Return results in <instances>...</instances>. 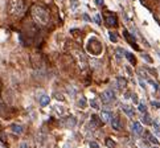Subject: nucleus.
Returning <instances> with one entry per match:
<instances>
[{
  "mask_svg": "<svg viewBox=\"0 0 160 148\" xmlns=\"http://www.w3.org/2000/svg\"><path fill=\"white\" fill-rule=\"evenodd\" d=\"M38 103H40V106H41V107H46V106L50 103L49 95H46V94H42V95L38 98Z\"/></svg>",
  "mask_w": 160,
  "mask_h": 148,
  "instance_id": "obj_9",
  "label": "nucleus"
},
{
  "mask_svg": "<svg viewBox=\"0 0 160 148\" xmlns=\"http://www.w3.org/2000/svg\"><path fill=\"white\" fill-rule=\"evenodd\" d=\"M147 139H148V142L152 143L154 146H158L159 142H158V138L155 136V135H152V134H148V135H147Z\"/></svg>",
  "mask_w": 160,
  "mask_h": 148,
  "instance_id": "obj_17",
  "label": "nucleus"
},
{
  "mask_svg": "<svg viewBox=\"0 0 160 148\" xmlns=\"http://www.w3.org/2000/svg\"><path fill=\"white\" fill-rule=\"evenodd\" d=\"M111 127L114 130H121V122H119V119L117 116H113V119H111Z\"/></svg>",
  "mask_w": 160,
  "mask_h": 148,
  "instance_id": "obj_11",
  "label": "nucleus"
},
{
  "mask_svg": "<svg viewBox=\"0 0 160 148\" xmlns=\"http://www.w3.org/2000/svg\"><path fill=\"white\" fill-rule=\"evenodd\" d=\"M87 50L94 56H99L102 52V44L97 37H90L87 41Z\"/></svg>",
  "mask_w": 160,
  "mask_h": 148,
  "instance_id": "obj_3",
  "label": "nucleus"
},
{
  "mask_svg": "<svg viewBox=\"0 0 160 148\" xmlns=\"http://www.w3.org/2000/svg\"><path fill=\"white\" fill-rule=\"evenodd\" d=\"M117 85H118V89H124L127 86V81L122 77H118L117 78Z\"/></svg>",
  "mask_w": 160,
  "mask_h": 148,
  "instance_id": "obj_15",
  "label": "nucleus"
},
{
  "mask_svg": "<svg viewBox=\"0 0 160 148\" xmlns=\"http://www.w3.org/2000/svg\"><path fill=\"white\" fill-rule=\"evenodd\" d=\"M75 123H77V119H75L74 116H70V118L66 119L65 126H66V127H69V128H73L74 126H75Z\"/></svg>",
  "mask_w": 160,
  "mask_h": 148,
  "instance_id": "obj_13",
  "label": "nucleus"
},
{
  "mask_svg": "<svg viewBox=\"0 0 160 148\" xmlns=\"http://www.w3.org/2000/svg\"><path fill=\"white\" fill-rule=\"evenodd\" d=\"M143 58H144V60L148 62V64H152V62H154V61H152V58H151L148 54H143Z\"/></svg>",
  "mask_w": 160,
  "mask_h": 148,
  "instance_id": "obj_29",
  "label": "nucleus"
},
{
  "mask_svg": "<svg viewBox=\"0 0 160 148\" xmlns=\"http://www.w3.org/2000/svg\"><path fill=\"white\" fill-rule=\"evenodd\" d=\"M131 98H132V101H134V103H138V105H139V99H138V95H136V94H132Z\"/></svg>",
  "mask_w": 160,
  "mask_h": 148,
  "instance_id": "obj_32",
  "label": "nucleus"
},
{
  "mask_svg": "<svg viewBox=\"0 0 160 148\" xmlns=\"http://www.w3.org/2000/svg\"><path fill=\"white\" fill-rule=\"evenodd\" d=\"M11 131L16 135H21L24 132V126L23 124H17V123H13L11 124Z\"/></svg>",
  "mask_w": 160,
  "mask_h": 148,
  "instance_id": "obj_6",
  "label": "nucleus"
},
{
  "mask_svg": "<svg viewBox=\"0 0 160 148\" xmlns=\"http://www.w3.org/2000/svg\"><path fill=\"white\" fill-rule=\"evenodd\" d=\"M94 21L98 25H101L102 24V20H101V15H98V13H97V15H94Z\"/></svg>",
  "mask_w": 160,
  "mask_h": 148,
  "instance_id": "obj_27",
  "label": "nucleus"
},
{
  "mask_svg": "<svg viewBox=\"0 0 160 148\" xmlns=\"http://www.w3.org/2000/svg\"><path fill=\"white\" fill-rule=\"evenodd\" d=\"M30 15H32V19L36 21L38 25H46L49 23V13L44 7L38 6V4H34V6L30 8Z\"/></svg>",
  "mask_w": 160,
  "mask_h": 148,
  "instance_id": "obj_1",
  "label": "nucleus"
},
{
  "mask_svg": "<svg viewBox=\"0 0 160 148\" xmlns=\"http://www.w3.org/2000/svg\"><path fill=\"white\" fill-rule=\"evenodd\" d=\"M113 114L110 113V111H107V110H103L101 113V119L103 120V123H107V122H111V119H113Z\"/></svg>",
  "mask_w": 160,
  "mask_h": 148,
  "instance_id": "obj_8",
  "label": "nucleus"
},
{
  "mask_svg": "<svg viewBox=\"0 0 160 148\" xmlns=\"http://www.w3.org/2000/svg\"><path fill=\"white\" fill-rule=\"evenodd\" d=\"M124 56H126V50H124L123 48H117L115 49V57H117L118 60H122Z\"/></svg>",
  "mask_w": 160,
  "mask_h": 148,
  "instance_id": "obj_12",
  "label": "nucleus"
},
{
  "mask_svg": "<svg viewBox=\"0 0 160 148\" xmlns=\"http://www.w3.org/2000/svg\"><path fill=\"white\" fill-rule=\"evenodd\" d=\"M4 113H6V106H4L3 103L0 102V115H6Z\"/></svg>",
  "mask_w": 160,
  "mask_h": 148,
  "instance_id": "obj_28",
  "label": "nucleus"
},
{
  "mask_svg": "<svg viewBox=\"0 0 160 148\" xmlns=\"http://www.w3.org/2000/svg\"><path fill=\"white\" fill-rule=\"evenodd\" d=\"M138 110H139L142 114H147V107H146L144 103H139V105H138Z\"/></svg>",
  "mask_w": 160,
  "mask_h": 148,
  "instance_id": "obj_19",
  "label": "nucleus"
},
{
  "mask_svg": "<svg viewBox=\"0 0 160 148\" xmlns=\"http://www.w3.org/2000/svg\"><path fill=\"white\" fill-rule=\"evenodd\" d=\"M121 107H122V111L128 116V118H132V116L135 115V111H134V109H132L131 106H128V105H122Z\"/></svg>",
  "mask_w": 160,
  "mask_h": 148,
  "instance_id": "obj_7",
  "label": "nucleus"
},
{
  "mask_svg": "<svg viewBox=\"0 0 160 148\" xmlns=\"http://www.w3.org/2000/svg\"><path fill=\"white\" fill-rule=\"evenodd\" d=\"M106 23H107L110 26H111V25H114V26H115V25H117V17H115L114 15H113V16L109 15V16H107V19H106Z\"/></svg>",
  "mask_w": 160,
  "mask_h": 148,
  "instance_id": "obj_16",
  "label": "nucleus"
},
{
  "mask_svg": "<svg viewBox=\"0 0 160 148\" xmlns=\"http://www.w3.org/2000/svg\"><path fill=\"white\" fill-rule=\"evenodd\" d=\"M101 99L105 106H110L115 101V91L111 90V89H107V90H105L101 94Z\"/></svg>",
  "mask_w": 160,
  "mask_h": 148,
  "instance_id": "obj_4",
  "label": "nucleus"
},
{
  "mask_svg": "<svg viewBox=\"0 0 160 148\" xmlns=\"http://www.w3.org/2000/svg\"><path fill=\"white\" fill-rule=\"evenodd\" d=\"M151 148H159L158 146H152V147H151Z\"/></svg>",
  "mask_w": 160,
  "mask_h": 148,
  "instance_id": "obj_37",
  "label": "nucleus"
},
{
  "mask_svg": "<svg viewBox=\"0 0 160 148\" xmlns=\"http://www.w3.org/2000/svg\"><path fill=\"white\" fill-rule=\"evenodd\" d=\"M90 106L93 107V109H95V110L99 109V105H98V102H97V99H91L90 101Z\"/></svg>",
  "mask_w": 160,
  "mask_h": 148,
  "instance_id": "obj_25",
  "label": "nucleus"
},
{
  "mask_svg": "<svg viewBox=\"0 0 160 148\" xmlns=\"http://www.w3.org/2000/svg\"><path fill=\"white\" fill-rule=\"evenodd\" d=\"M109 37H110V41L111 42H117L118 41V36L115 34V33H113V32L109 33Z\"/></svg>",
  "mask_w": 160,
  "mask_h": 148,
  "instance_id": "obj_24",
  "label": "nucleus"
},
{
  "mask_svg": "<svg viewBox=\"0 0 160 148\" xmlns=\"http://www.w3.org/2000/svg\"><path fill=\"white\" fill-rule=\"evenodd\" d=\"M56 98L57 99H60V101H64V97H62L61 94H56Z\"/></svg>",
  "mask_w": 160,
  "mask_h": 148,
  "instance_id": "obj_34",
  "label": "nucleus"
},
{
  "mask_svg": "<svg viewBox=\"0 0 160 148\" xmlns=\"http://www.w3.org/2000/svg\"><path fill=\"white\" fill-rule=\"evenodd\" d=\"M25 11V6L23 0H10L8 2V13L11 16H21Z\"/></svg>",
  "mask_w": 160,
  "mask_h": 148,
  "instance_id": "obj_2",
  "label": "nucleus"
},
{
  "mask_svg": "<svg viewBox=\"0 0 160 148\" xmlns=\"http://www.w3.org/2000/svg\"><path fill=\"white\" fill-rule=\"evenodd\" d=\"M151 105H152L154 107H159V109H160V102L159 101H152V102H151Z\"/></svg>",
  "mask_w": 160,
  "mask_h": 148,
  "instance_id": "obj_33",
  "label": "nucleus"
},
{
  "mask_svg": "<svg viewBox=\"0 0 160 148\" xmlns=\"http://www.w3.org/2000/svg\"><path fill=\"white\" fill-rule=\"evenodd\" d=\"M124 57H126L127 60L130 61V64H134V65H135V62H136V58H135L134 56H132L131 53H128V52H126V56H124Z\"/></svg>",
  "mask_w": 160,
  "mask_h": 148,
  "instance_id": "obj_18",
  "label": "nucleus"
},
{
  "mask_svg": "<svg viewBox=\"0 0 160 148\" xmlns=\"http://www.w3.org/2000/svg\"><path fill=\"white\" fill-rule=\"evenodd\" d=\"M83 17H85V20H86V21H90V19H89V16L86 15V13H85V15H83Z\"/></svg>",
  "mask_w": 160,
  "mask_h": 148,
  "instance_id": "obj_36",
  "label": "nucleus"
},
{
  "mask_svg": "<svg viewBox=\"0 0 160 148\" xmlns=\"http://www.w3.org/2000/svg\"><path fill=\"white\" fill-rule=\"evenodd\" d=\"M89 146H90V148H99V146H98V143H97V142H90V143H89Z\"/></svg>",
  "mask_w": 160,
  "mask_h": 148,
  "instance_id": "obj_31",
  "label": "nucleus"
},
{
  "mask_svg": "<svg viewBox=\"0 0 160 148\" xmlns=\"http://www.w3.org/2000/svg\"><path fill=\"white\" fill-rule=\"evenodd\" d=\"M106 146H107L109 148H114L115 147V142L111 138H107V139H106Z\"/></svg>",
  "mask_w": 160,
  "mask_h": 148,
  "instance_id": "obj_23",
  "label": "nucleus"
},
{
  "mask_svg": "<svg viewBox=\"0 0 160 148\" xmlns=\"http://www.w3.org/2000/svg\"><path fill=\"white\" fill-rule=\"evenodd\" d=\"M19 148H30V147H29V144H28L26 142H21L20 146H19Z\"/></svg>",
  "mask_w": 160,
  "mask_h": 148,
  "instance_id": "obj_30",
  "label": "nucleus"
},
{
  "mask_svg": "<svg viewBox=\"0 0 160 148\" xmlns=\"http://www.w3.org/2000/svg\"><path fill=\"white\" fill-rule=\"evenodd\" d=\"M95 3L98 4V6H102V4H103V0H95Z\"/></svg>",
  "mask_w": 160,
  "mask_h": 148,
  "instance_id": "obj_35",
  "label": "nucleus"
},
{
  "mask_svg": "<svg viewBox=\"0 0 160 148\" xmlns=\"http://www.w3.org/2000/svg\"><path fill=\"white\" fill-rule=\"evenodd\" d=\"M148 143H150V142H147V140H139V142L136 143V146L139 147V148H147Z\"/></svg>",
  "mask_w": 160,
  "mask_h": 148,
  "instance_id": "obj_22",
  "label": "nucleus"
},
{
  "mask_svg": "<svg viewBox=\"0 0 160 148\" xmlns=\"http://www.w3.org/2000/svg\"><path fill=\"white\" fill-rule=\"evenodd\" d=\"M142 120H143L144 124H152V120H151V118L148 116V114H144L143 118H142Z\"/></svg>",
  "mask_w": 160,
  "mask_h": 148,
  "instance_id": "obj_21",
  "label": "nucleus"
},
{
  "mask_svg": "<svg viewBox=\"0 0 160 148\" xmlns=\"http://www.w3.org/2000/svg\"><path fill=\"white\" fill-rule=\"evenodd\" d=\"M78 107H81V109H83V107H86V99H85V97H81L78 99Z\"/></svg>",
  "mask_w": 160,
  "mask_h": 148,
  "instance_id": "obj_20",
  "label": "nucleus"
},
{
  "mask_svg": "<svg viewBox=\"0 0 160 148\" xmlns=\"http://www.w3.org/2000/svg\"><path fill=\"white\" fill-rule=\"evenodd\" d=\"M154 127H155V130H154L155 135H156L158 138H160V127H159V124H156V123H155V124H154Z\"/></svg>",
  "mask_w": 160,
  "mask_h": 148,
  "instance_id": "obj_26",
  "label": "nucleus"
},
{
  "mask_svg": "<svg viewBox=\"0 0 160 148\" xmlns=\"http://www.w3.org/2000/svg\"><path fill=\"white\" fill-rule=\"evenodd\" d=\"M54 111H56V114L60 115V116H62V115L66 114V109H65L64 106H60V105H56V106H54Z\"/></svg>",
  "mask_w": 160,
  "mask_h": 148,
  "instance_id": "obj_14",
  "label": "nucleus"
},
{
  "mask_svg": "<svg viewBox=\"0 0 160 148\" xmlns=\"http://www.w3.org/2000/svg\"><path fill=\"white\" fill-rule=\"evenodd\" d=\"M131 130L135 135H142L143 134V126H142L140 122H134L131 124Z\"/></svg>",
  "mask_w": 160,
  "mask_h": 148,
  "instance_id": "obj_5",
  "label": "nucleus"
},
{
  "mask_svg": "<svg viewBox=\"0 0 160 148\" xmlns=\"http://www.w3.org/2000/svg\"><path fill=\"white\" fill-rule=\"evenodd\" d=\"M90 124L91 126H95V127H99V126H103V120H102L101 116H98V115H91Z\"/></svg>",
  "mask_w": 160,
  "mask_h": 148,
  "instance_id": "obj_10",
  "label": "nucleus"
}]
</instances>
